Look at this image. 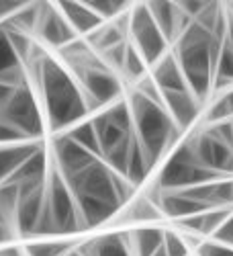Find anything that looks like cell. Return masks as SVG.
Returning <instances> with one entry per match:
<instances>
[{
    "label": "cell",
    "mask_w": 233,
    "mask_h": 256,
    "mask_svg": "<svg viewBox=\"0 0 233 256\" xmlns=\"http://www.w3.org/2000/svg\"><path fill=\"white\" fill-rule=\"evenodd\" d=\"M35 80L43 98L45 117L51 132L66 130L76 125L88 115V106L84 102L82 90L76 78L51 58L37 56L35 60Z\"/></svg>",
    "instance_id": "1"
},
{
    "label": "cell",
    "mask_w": 233,
    "mask_h": 256,
    "mask_svg": "<svg viewBox=\"0 0 233 256\" xmlns=\"http://www.w3.org/2000/svg\"><path fill=\"white\" fill-rule=\"evenodd\" d=\"M225 37H215L199 23H190L176 39V62L184 74L186 86L199 102H203L213 86L215 64Z\"/></svg>",
    "instance_id": "2"
},
{
    "label": "cell",
    "mask_w": 233,
    "mask_h": 256,
    "mask_svg": "<svg viewBox=\"0 0 233 256\" xmlns=\"http://www.w3.org/2000/svg\"><path fill=\"white\" fill-rule=\"evenodd\" d=\"M127 104H129L131 119H133L135 140L141 148L147 164L152 168L168 148H172L180 130L174 125L172 117L168 115L164 104L152 102L150 98H145L143 94L135 90Z\"/></svg>",
    "instance_id": "3"
},
{
    "label": "cell",
    "mask_w": 233,
    "mask_h": 256,
    "mask_svg": "<svg viewBox=\"0 0 233 256\" xmlns=\"http://www.w3.org/2000/svg\"><path fill=\"white\" fill-rule=\"evenodd\" d=\"M221 178H227V176L213 172V170L205 168L199 162L193 138H188L176 148L172 156L168 158V162L164 164L162 172L158 176V190H184L190 186L215 182Z\"/></svg>",
    "instance_id": "4"
},
{
    "label": "cell",
    "mask_w": 233,
    "mask_h": 256,
    "mask_svg": "<svg viewBox=\"0 0 233 256\" xmlns=\"http://www.w3.org/2000/svg\"><path fill=\"white\" fill-rule=\"evenodd\" d=\"M74 74H76L78 86L82 90L84 102L88 106V113L96 111L98 106L107 104V102L117 100L123 92L119 76L104 66L98 56H94L88 64H84V66L74 68Z\"/></svg>",
    "instance_id": "5"
},
{
    "label": "cell",
    "mask_w": 233,
    "mask_h": 256,
    "mask_svg": "<svg viewBox=\"0 0 233 256\" xmlns=\"http://www.w3.org/2000/svg\"><path fill=\"white\" fill-rule=\"evenodd\" d=\"M0 119L4 123L12 125L14 130L23 134L27 142H37L43 136V111L39 106V98L35 90L25 82L23 86H18L10 100L0 109Z\"/></svg>",
    "instance_id": "6"
},
{
    "label": "cell",
    "mask_w": 233,
    "mask_h": 256,
    "mask_svg": "<svg viewBox=\"0 0 233 256\" xmlns=\"http://www.w3.org/2000/svg\"><path fill=\"white\" fill-rule=\"evenodd\" d=\"M129 41L141 54L147 68H152L158 60L166 56L168 41L156 27L147 4H135L129 8Z\"/></svg>",
    "instance_id": "7"
},
{
    "label": "cell",
    "mask_w": 233,
    "mask_h": 256,
    "mask_svg": "<svg viewBox=\"0 0 233 256\" xmlns=\"http://www.w3.org/2000/svg\"><path fill=\"white\" fill-rule=\"evenodd\" d=\"M47 205H49V211L55 220L57 234H72V232L84 230L72 190L53 166L47 172Z\"/></svg>",
    "instance_id": "8"
},
{
    "label": "cell",
    "mask_w": 233,
    "mask_h": 256,
    "mask_svg": "<svg viewBox=\"0 0 233 256\" xmlns=\"http://www.w3.org/2000/svg\"><path fill=\"white\" fill-rule=\"evenodd\" d=\"M45 193H47V180L18 186V203L14 211V226L18 234L33 236L45 205Z\"/></svg>",
    "instance_id": "9"
},
{
    "label": "cell",
    "mask_w": 233,
    "mask_h": 256,
    "mask_svg": "<svg viewBox=\"0 0 233 256\" xmlns=\"http://www.w3.org/2000/svg\"><path fill=\"white\" fill-rule=\"evenodd\" d=\"M193 144H195L197 158L205 168L219 172L223 176H233V148L231 146L215 138L209 130L195 136Z\"/></svg>",
    "instance_id": "10"
},
{
    "label": "cell",
    "mask_w": 233,
    "mask_h": 256,
    "mask_svg": "<svg viewBox=\"0 0 233 256\" xmlns=\"http://www.w3.org/2000/svg\"><path fill=\"white\" fill-rule=\"evenodd\" d=\"M94 160H98V158L92 156L90 152H86L84 148H80L68 136H59L53 140V156L49 162L63 176V180L74 178L82 170H86Z\"/></svg>",
    "instance_id": "11"
},
{
    "label": "cell",
    "mask_w": 233,
    "mask_h": 256,
    "mask_svg": "<svg viewBox=\"0 0 233 256\" xmlns=\"http://www.w3.org/2000/svg\"><path fill=\"white\" fill-rule=\"evenodd\" d=\"M35 35H39L41 41H45V44H49L53 48H59V50L66 48L68 44H72L74 39H78L76 31L68 25V20L63 18V14L59 12L57 4H49V2L41 4Z\"/></svg>",
    "instance_id": "12"
},
{
    "label": "cell",
    "mask_w": 233,
    "mask_h": 256,
    "mask_svg": "<svg viewBox=\"0 0 233 256\" xmlns=\"http://www.w3.org/2000/svg\"><path fill=\"white\" fill-rule=\"evenodd\" d=\"M147 10L168 44L176 41L180 33L193 23V18H188L176 2H147Z\"/></svg>",
    "instance_id": "13"
},
{
    "label": "cell",
    "mask_w": 233,
    "mask_h": 256,
    "mask_svg": "<svg viewBox=\"0 0 233 256\" xmlns=\"http://www.w3.org/2000/svg\"><path fill=\"white\" fill-rule=\"evenodd\" d=\"M150 76L160 92H190L174 54H166L162 60H158L152 66Z\"/></svg>",
    "instance_id": "14"
},
{
    "label": "cell",
    "mask_w": 233,
    "mask_h": 256,
    "mask_svg": "<svg viewBox=\"0 0 233 256\" xmlns=\"http://www.w3.org/2000/svg\"><path fill=\"white\" fill-rule=\"evenodd\" d=\"M162 100L168 115L172 117L174 125L180 132L188 130V125H193L201 109L199 100L190 92H162Z\"/></svg>",
    "instance_id": "15"
},
{
    "label": "cell",
    "mask_w": 233,
    "mask_h": 256,
    "mask_svg": "<svg viewBox=\"0 0 233 256\" xmlns=\"http://www.w3.org/2000/svg\"><path fill=\"white\" fill-rule=\"evenodd\" d=\"M57 8L68 20V25L76 31V35H90L104 25V20L84 2H57Z\"/></svg>",
    "instance_id": "16"
},
{
    "label": "cell",
    "mask_w": 233,
    "mask_h": 256,
    "mask_svg": "<svg viewBox=\"0 0 233 256\" xmlns=\"http://www.w3.org/2000/svg\"><path fill=\"white\" fill-rule=\"evenodd\" d=\"M41 148L43 146L39 142H18L10 146H0V184L6 182L14 174V170Z\"/></svg>",
    "instance_id": "17"
},
{
    "label": "cell",
    "mask_w": 233,
    "mask_h": 256,
    "mask_svg": "<svg viewBox=\"0 0 233 256\" xmlns=\"http://www.w3.org/2000/svg\"><path fill=\"white\" fill-rule=\"evenodd\" d=\"M164 244V230L160 228H137L127 234V246L133 256H154Z\"/></svg>",
    "instance_id": "18"
},
{
    "label": "cell",
    "mask_w": 233,
    "mask_h": 256,
    "mask_svg": "<svg viewBox=\"0 0 233 256\" xmlns=\"http://www.w3.org/2000/svg\"><path fill=\"white\" fill-rule=\"evenodd\" d=\"M66 136H68L72 142H76L80 148H84L86 152H90L92 156L100 158V146H98V138H96V132H94L92 121L76 123Z\"/></svg>",
    "instance_id": "19"
},
{
    "label": "cell",
    "mask_w": 233,
    "mask_h": 256,
    "mask_svg": "<svg viewBox=\"0 0 233 256\" xmlns=\"http://www.w3.org/2000/svg\"><path fill=\"white\" fill-rule=\"evenodd\" d=\"M233 84V50L223 41L217 64H215V74H213V86H229Z\"/></svg>",
    "instance_id": "20"
},
{
    "label": "cell",
    "mask_w": 233,
    "mask_h": 256,
    "mask_svg": "<svg viewBox=\"0 0 233 256\" xmlns=\"http://www.w3.org/2000/svg\"><path fill=\"white\" fill-rule=\"evenodd\" d=\"M96 242L94 256H133L129 246H127V236L125 234H109L102 236Z\"/></svg>",
    "instance_id": "21"
},
{
    "label": "cell",
    "mask_w": 233,
    "mask_h": 256,
    "mask_svg": "<svg viewBox=\"0 0 233 256\" xmlns=\"http://www.w3.org/2000/svg\"><path fill=\"white\" fill-rule=\"evenodd\" d=\"M129 80L137 82L147 74V64L141 58V54L133 48L131 41H127V52H125V62H123V70H121Z\"/></svg>",
    "instance_id": "22"
},
{
    "label": "cell",
    "mask_w": 233,
    "mask_h": 256,
    "mask_svg": "<svg viewBox=\"0 0 233 256\" xmlns=\"http://www.w3.org/2000/svg\"><path fill=\"white\" fill-rule=\"evenodd\" d=\"M162 211L160 207L156 205L154 199L150 197H143L139 201H135L129 211H127V218L125 220H129V222H152V220H162Z\"/></svg>",
    "instance_id": "23"
},
{
    "label": "cell",
    "mask_w": 233,
    "mask_h": 256,
    "mask_svg": "<svg viewBox=\"0 0 233 256\" xmlns=\"http://www.w3.org/2000/svg\"><path fill=\"white\" fill-rule=\"evenodd\" d=\"M92 12H96L104 23H109L111 18H117L121 14H125L129 10V2H121V0H88V2H84Z\"/></svg>",
    "instance_id": "24"
},
{
    "label": "cell",
    "mask_w": 233,
    "mask_h": 256,
    "mask_svg": "<svg viewBox=\"0 0 233 256\" xmlns=\"http://www.w3.org/2000/svg\"><path fill=\"white\" fill-rule=\"evenodd\" d=\"M221 121H233V90H227L221 94L207 113V123H221Z\"/></svg>",
    "instance_id": "25"
},
{
    "label": "cell",
    "mask_w": 233,
    "mask_h": 256,
    "mask_svg": "<svg viewBox=\"0 0 233 256\" xmlns=\"http://www.w3.org/2000/svg\"><path fill=\"white\" fill-rule=\"evenodd\" d=\"M18 68H25V66L20 64L18 56L14 54L10 41L6 37V31L0 25V76H4L12 70H18Z\"/></svg>",
    "instance_id": "26"
},
{
    "label": "cell",
    "mask_w": 233,
    "mask_h": 256,
    "mask_svg": "<svg viewBox=\"0 0 233 256\" xmlns=\"http://www.w3.org/2000/svg\"><path fill=\"white\" fill-rule=\"evenodd\" d=\"M74 248V242H35L25 248V256H66Z\"/></svg>",
    "instance_id": "27"
},
{
    "label": "cell",
    "mask_w": 233,
    "mask_h": 256,
    "mask_svg": "<svg viewBox=\"0 0 233 256\" xmlns=\"http://www.w3.org/2000/svg\"><path fill=\"white\" fill-rule=\"evenodd\" d=\"M164 250L168 256H190L188 254V246L184 242V238H180L176 232H164Z\"/></svg>",
    "instance_id": "28"
},
{
    "label": "cell",
    "mask_w": 233,
    "mask_h": 256,
    "mask_svg": "<svg viewBox=\"0 0 233 256\" xmlns=\"http://www.w3.org/2000/svg\"><path fill=\"white\" fill-rule=\"evenodd\" d=\"M199 256H233V248L221 242H203L199 246Z\"/></svg>",
    "instance_id": "29"
},
{
    "label": "cell",
    "mask_w": 233,
    "mask_h": 256,
    "mask_svg": "<svg viewBox=\"0 0 233 256\" xmlns=\"http://www.w3.org/2000/svg\"><path fill=\"white\" fill-rule=\"evenodd\" d=\"M213 236H215V242H221V244L233 248V213L225 220V224L213 234Z\"/></svg>",
    "instance_id": "30"
},
{
    "label": "cell",
    "mask_w": 233,
    "mask_h": 256,
    "mask_svg": "<svg viewBox=\"0 0 233 256\" xmlns=\"http://www.w3.org/2000/svg\"><path fill=\"white\" fill-rule=\"evenodd\" d=\"M23 6H25V2H16V0H0V18H10Z\"/></svg>",
    "instance_id": "31"
},
{
    "label": "cell",
    "mask_w": 233,
    "mask_h": 256,
    "mask_svg": "<svg viewBox=\"0 0 233 256\" xmlns=\"http://www.w3.org/2000/svg\"><path fill=\"white\" fill-rule=\"evenodd\" d=\"M225 44L233 50V14L231 12H225Z\"/></svg>",
    "instance_id": "32"
},
{
    "label": "cell",
    "mask_w": 233,
    "mask_h": 256,
    "mask_svg": "<svg viewBox=\"0 0 233 256\" xmlns=\"http://www.w3.org/2000/svg\"><path fill=\"white\" fill-rule=\"evenodd\" d=\"M12 240V226L6 224H0V246H4Z\"/></svg>",
    "instance_id": "33"
},
{
    "label": "cell",
    "mask_w": 233,
    "mask_h": 256,
    "mask_svg": "<svg viewBox=\"0 0 233 256\" xmlns=\"http://www.w3.org/2000/svg\"><path fill=\"white\" fill-rule=\"evenodd\" d=\"M0 256H25V248L4 246V248H0Z\"/></svg>",
    "instance_id": "34"
},
{
    "label": "cell",
    "mask_w": 233,
    "mask_h": 256,
    "mask_svg": "<svg viewBox=\"0 0 233 256\" xmlns=\"http://www.w3.org/2000/svg\"><path fill=\"white\" fill-rule=\"evenodd\" d=\"M154 256H168V254H166V250H164V246H162V248H158V250H156V254H154Z\"/></svg>",
    "instance_id": "35"
},
{
    "label": "cell",
    "mask_w": 233,
    "mask_h": 256,
    "mask_svg": "<svg viewBox=\"0 0 233 256\" xmlns=\"http://www.w3.org/2000/svg\"><path fill=\"white\" fill-rule=\"evenodd\" d=\"M227 12H231V14H233V4H231V6L227 8Z\"/></svg>",
    "instance_id": "36"
}]
</instances>
